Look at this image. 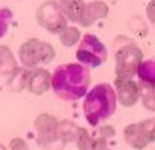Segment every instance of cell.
<instances>
[{
  "instance_id": "cell-1",
  "label": "cell",
  "mask_w": 155,
  "mask_h": 150,
  "mask_svg": "<svg viewBox=\"0 0 155 150\" xmlns=\"http://www.w3.org/2000/svg\"><path fill=\"white\" fill-rule=\"evenodd\" d=\"M91 71L81 63L59 65L51 74V90L62 101H78L87 95Z\"/></svg>"
},
{
  "instance_id": "cell-2",
  "label": "cell",
  "mask_w": 155,
  "mask_h": 150,
  "mask_svg": "<svg viewBox=\"0 0 155 150\" xmlns=\"http://www.w3.org/2000/svg\"><path fill=\"white\" fill-rule=\"evenodd\" d=\"M117 107L114 87L108 83H100L92 87L83 101V114L91 126H100L110 119Z\"/></svg>"
},
{
  "instance_id": "cell-3",
  "label": "cell",
  "mask_w": 155,
  "mask_h": 150,
  "mask_svg": "<svg viewBox=\"0 0 155 150\" xmlns=\"http://www.w3.org/2000/svg\"><path fill=\"white\" fill-rule=\"evenodd\" d=\"M54 57H56V51L51 44L36 38L27 39L18 48V60L21 66L27 69L48 65L54 60Z\"/></svg>"
},
{
  "instance_id": "cell-4",
  "label": "cell",
  "mask_w": 155,
  "mask_h": 150,
  "mask_svg": "<svg viewBox=\"0 0 155 150\" xmlns=\"http://www.w3.org/2000/svg\"><path fill=\"white\" fill-rule=\"evenodd\" d=\"M143 62V51L134 42H127L116 48L114 53V72L116 78H134L139 66Z\"/></svg>"
},
{
  "instance_id": "cell-5",
  "label": "cell",
  "mask_w": 155,
  "mask_h": 150,
  "mask_svg": "<svg viewBox=\"0 0 155 150\" xmlns=\"http://www.w3.org/2000/svg\"><path fill=\"white\" fill-rule=\"evenodd\" d=\"M107 48L103 42L95 35H84L78 44V48L75 51V57L78 63L87 66V68H98L107 60Z\"/></svg>"
},
{
  "instance_id": "cell-6",
  "label": "cell",
  "mask_w": 155,
  "mask_h": 150,
  "mask_svg": "<svg viewBox=\"0 0 155 150\" xmlns=\"http://www.w3.org/2000/svg\"><path fill=\"white\" fill-rule=\"evenodd\" d=\"M35 17L36 23L53 35H59L65 27H68V18L65 17L59 3L54 0L42 2L38 6Z\"/></svg>"
},
{
  "instance_id": "cell-7",
  "label": "cell",
  "mask_w": 155,
  "mask_h": 150,
  "mask_svg": "<svg viewBox=\"0 0 155 150\" xmlns=\"http://www.w3.org/2000/svg\"><path fill=\"white\" fill-rule=\"evenodd\" d=\"M33 129L36 132V143L41 147H50L60 141L59 138V120L56 116L42 113L33 122Z\"/></svg>"
},
{
  "instance_id": "cell-8",
  "label": "cell",
  "mask_w": 155,
  "mask_h": 150,
  "mask_svg": "<svg viewBox=\"0 0 155 150\" xmlns=\"http://www.w3.org/2000/svg\"><path fill=\"white\" fill-rule=\"evenodd\" d=\"M113 87H114V92H116L117 102L125 108L136 105L142 98L140 83L134 81L133 78H116Z\"/></svg>"
},
{
  "instance_id": "cell-9",
  "label": "cell",
  "mask_w": 155,
  "mask_h": 150,
  "mask_svg": "<svg viewBox=\"0 0 155 150\" xmlns=\"http://www.w3.org/2000/svg\"><path fill=\"white\" fill-rule=\"evenodd\" d=\"M107 14H108V6L101 0H95V2H89V3L83 2L78 9L75 23L81 27H91L95 21L105 18Z\"/></svg>"
},
{
  "instance_id": "cell-10",
  "label": "cell",
  "mask_w": 155,
  "mask_h": 150,
  "mask_svg": "<svg viewBox=\"0 0 155 150\" xmlns=\"http://www.w3.org/2000/svg\"><path fill=\"white\" fill-rule=\"evenodd\" d=\"M51 87V74L44 68H26V89L35 95L41 96L47 93V90Z\"/></svg>"
},
{
  "instance_id": "cell-11",
  "label": "cell",
  "mask_w": 155,
  "mask_h": 150,
  "mask_svg": "<svg viewBox=\"0 0 155 150\" xmlns=\"http://www.w3.org/2000/svg\"><path fill=\"white\" fill-rule=\"evenodd\" d=\"M124 140L131 149L136 150H143L151 144L149 135L142 122L127 125L124 129Z\"/></svg>"
},
{
  "instance_id": "cell-12",
  "label": "cell",
  "mask_w": 155,
  "mask_h": 150,
  "mask_svg": "<svg viewBox=\"0 0 155 150\" xmlns=\"http://www.w3.org/2000/svg\"><path fill=\"white\" fill-rule=\"evenodd\" d=\"M18 68V62L11 48L6 45H0V75L9 78Z\"/></svg>"
},
{
  "instance_id": "cell-13",
  "label": "cell",
  "mask_w": 155,
  "mask_h": 150,
  "mask_svg": "<svg viewBox=\"0 0 155 150\" xmlns=\"http://www.w3.org/2000/svg\"><path fill=\"white\" fill-rule=\"evenodd\" d=\"M137 77H139V83L155 87V56L142 62L137 71Z\"/></svg>"
},
{
  "instance_id": "cell-14",
  "label": "cell",
  "mask_w": 155,
  "mask_h": 150,
  "mask_svg": "<svg viewBox=\"0 0 155 150\" xmlns=\"http://www.w3.org/2000/svg\"><path fill=\"white\" fill-rule=\"evenodd\" d=\"M80 126H77L72 120L63 119L59 122V138L62 143H75L77 135H78Z\"/></svg>"
},
{
  "instance_id": "cell-15",
  "label": "cell",
  "mask_w": 155,
  "mask_h": 150,
  "mask_svg": "<svg viewBox=\"0 0 155 150\" xmlns=\"http://www.w3.org/2000/svg\"><path fill=\"white\" fill-rule=\"evenodd\" d=\"M59 41L63 47L71 48V47H74L75 44H78L81 41V33H80L78 27L68 26L59 33Z\"/></svg>"
},
{
  "instance_id": "cell-16",
  "label": "cell",
  "mask_w": 155,
  "mask_h": 150,
  "mask_svg": "<svg viewBox=\"0 0 155 150\" xmlns=\"http://www.w3.org/2000/svg\"><path fill=\"white\" fill-rule=\"evenodd\" d=\"M8 87L14 92H21L26 89V68H18L8 78Z\"/></svg>"
},
{
  "instance_id": "cell-17",
  "label": "cell",
  "mask_w": 155,
  "mask_h": 150,
  "mask_svg": "<svg viewBox=\"0 0 155 150\" xmlns=\"http://www.w3.org/2000/svg\"><path fill=\"white\" fill-rule=\"evenodd\" d=\"M140 87H142L140 102H142L143 108L151 113H155V87L148 86V84H142V83H140Z\"/></svg>"
},
{
  "instance_id": "cell-18",
  "label": "cell",
  "mask_w": 155,
  "mask_h": 150,
  "mask_svg": "<svg viewBox=\"0 0 155 150\" xmlns=\"http://www.w3.org/2000/svg\"><path fill=\"white\" fill-rule=\"evenodd\" d=\"M95 144V138L89 134L87 129L84 128H80L78 131V135H77V140H75V146L78 150H92Z\"/></svg>"
},
{
  "instance_id": "cell-19",
  "label": "cell",
  "mask_w": 155,
  "mask_h": 150,
  "mask_svg": "<svg viewBox=\"0 0 155 150\" xmlns=\"http://www.w3.org/2000/svg\"><path fill=\"white\" fill-rule=\"evenodd\" d=\"M12 20V12L8 8H0V39L8 33L9 23Z\"/></svg>"
},
{
  "instance_id": "cell-20",
  "label": "cell",
  "mask_w": 155,
  "mask_h": 150,
  "mask_svg": "<svg viewBox=\"0 0 155 150\" xmlns=\"http://www.w3.org/2000/svg\"><path fill=\"white\" fill-rule=\"evenodd\" d=\"M8 149L9 150H30L29 149V144L26 143V140H23V138H12L11 141H9V146H8Z\"/></svg>"
},
{
  "instance_id": "cell-21",
  "label": "cell",
  "mask_w": 155,
  "mask_h": 150,
  "mask_svg": "<svg viewBox=\"0 0 155 150\" xmlns=\"http://www.w3.org/2000/svg\"><path fill=\"white\" fill-rule=\"evenodd\" d=\"M148 135H149V140L151 143H155V117L154 119H146V120H142Z\"/></svg>"
},
{
  "instance_id": "cell-22",
  "label": "cell",
  "mask_w": 155,
  "mask_h": 150,
  "mask_svg": "<svg viewBox=\"0 0 155 150\" xmlns=\"http://www.w3.org/2000/svg\"><path fill=\"white\" fill-rule=\"evenodd\" d=\"M114 134H116V132H114V128H113V126H108V125H107V126H100V128H98V137L107 140V141H108L110 138H113Z\"/></svg>"
},
{
  "instance_id": "cell-23",
  "label": "cell",
  "mask_w": 155,
  "mask_h": 150,
  "mask_svg": "<svg viewBox=\"0 0 155 150\" xmlns=\"http://www.w3.org/2000/svg\"><path fill=\"white\" fill-rule=\"evenodd\" d=\"M92 150H114L111 149L110 146H108V143H107V140H104V138H95V144H94V147Z\"/></svg>"
},
{
  "instance_id": "cell-24",
  "label": "cell",
  "mask_w": 155,
  "mask_h": 150,
  "mask_svg": "<svg viewBox=\"0 0 155 150\" xmlns=\"http://www.w3.org/2000/svg\"><path fill=\"white\" fill-rule=\"evenodd\" d=\"M146 17H148V20L152 24H155V0H151L148 3V6H146Z\"/></svg>"
},
{
  "instance_id": "cell-25",
  "label": "cell",
  "mask_w": 155,
  "mask_h": 150,
  "mask_svg": "<svg viewBox=\"0 0 155 150\" xmlns=\"http://www.w3.org/2000/svg\"><path fill=\"white\" fill-rule=\"evenodd\" d=\"M54 2H57V3H59V6H65V5L71 3L72 0H54Z\"/></svg>"
},
{
  "instance_id": "cell-26",
  "label": "cell",
  "mask_w": 155,
  "mask_h": 150,
  "mask_svg": "<svg viewBox=\"0 0 155 150\" xmlns=\"http://www.w3.org/2000/svg\"><path fill=\"white\" fill-rule=\"evenodd\" d=\"M0 150H9V149H8L5 144H0Z\"/></svg>"
}]
</instances>
